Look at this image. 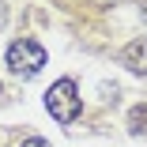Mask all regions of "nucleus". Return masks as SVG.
<instances>
[{
    "mask_svg": "<svg viewBox=\"0 0 147 147\" xmlns=\"http://www.w3.org/2000/svg\"><path fill=\"white\" fill-rule=\"evenodd\" d=\"M121 64H125L128 72H136V76H147V34L132 38V42L121 49Z\"/></svg>",
    "mask_w": 147,
    "mask_h": 147,
    "instance_id": "nucleus-3",
    "label": "nucleus"
},
{
    "mask_svg": "<svg viewBox=\"0 0 147 147\" xmlns=\"http://www.w3.org/2000/svg\"><path fill=\"white\" fill-rule=\"evenodd\" d=\"M45 109L53 113V121L57 125H76L79 121V113H83V98H79V87L76 79H57L49 91H45Z\"/></svg>",
    "mask_w": 147,
    "mask_h": 147,
    "instance_id": "nucleus-1",
    "label": "nucleus"
},
{
    "mask_svg": "<svg viewBox=\"0 0 147 147\" xmlns=\"http://www.w3.org/2000/svg\"><path fill=\"white\" fill-rule=\"evenodd\" d=\"M45 49L34 42V38H19L8 45V72L19 76V79H34L42 68H45Z\"/></svg>",
    "mask_w": 147,
    "mask_h": 147,
    "instance_id": "nucleus-2",
    "label": "nucleus"
},
{
    "mask_svg": "<svg viewBox=\"0 0 147 147\" xmlns=\"http://www.w3.org/2000/svg\"><path fill=\"white\" fill-rule=\"evenodd\" d=\"M143 128H147V106H136V109L128 113V132H132V136H140Z\"/></svg>",
    "mask_w": 147,
    "mask_h": 147,
    "instance_id": "nucleus-4",
    "label": "nucleus"
},
{
    "mask_svg": "<svg viewBox=\"0 0 147 147\" xmlns=\"http://www.w3.org/2000/svg\"><path fill=\"white\" fill-rule=\"evenodd\" d=\"M19 147H49V143H45V140H42V136H30V140H23V143H19Z\"/></svg>",
    "mask_w": 147,
    "mask_h": 147,
    "instance_id": "nucleus-5",
    "label": "nucleus"
}]
</instances>
